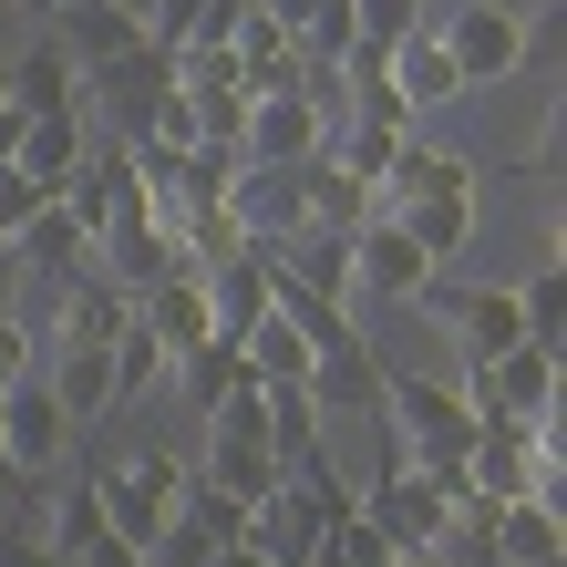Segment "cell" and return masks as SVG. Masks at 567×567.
<instances>
[{
	"label": "cell",
	"mask_w": 567,
	"mask_h": 567,
	"mask_svg": "<svg viewBox=\"0 0 567 567\" xmlns=\"http://www.w3.org/2000/svg\"><path fill=\"white\" fill-rule=\"evenodd\" d=\"M382 433H392V464H454L475 444V403H464L454 382L382 372Z\"/></svg>",
	"instance_id": "cell-1"
},
{
	"label": "cell",
	"mask_w": 567,
	"mask_h": 567,
	"mask_svg": "<svg viewBox=\"0 0 567 567\" xmlns=\"http://www.w3.org/2000/svg\"><path fill=\"white\" fill-rule=\"evenodd\" d=\"M454 392L475 403V423H537V413H557V351H547V341H506V351H475Z\"/></svg>",
	"instance_id": "cell-2"
},
{
	"label": "cell",
	"mask_w": 567,
	"mask_h": 567,
	"mask_svg": "<svg viewBox=\"0 0 567 567\" xmlns=\"http://www.w3.org/2000/svg\"><path fill=\"white\" fill-rule=\"evenodd\" d=\"M165 93H176V62H165L155 42H135V52H114V62H83L73 114H104V124H124V135H145Z\"/></svg>",
	"instance_id": "cell-3"
},
{
	"label": "cell",
	"mask_w": 567,
	"mask_h": 567,
	"mask_svg": "<svg viewBox=\"0 0 567 567\" xmlns=\"http://www.w3.org/2000/svg\"><path fill=\"white\" fill-rule=\"evenodd\" d=\"M186 485H196V475H186L176 454H135V464H114V475H93V495H104V526H114V537H135V547L186 506Z\"/></svg>",
	"instance_id": "cell-4"
},
{
	"label": "cell",
	"mask_w": 567,
	"mask_h": 567,
	"mask_svg": "<svg viewBox=\"0 0 567 567\" xmlns=\"http://www.w3.org/2000/svg\"><path fill=\"white\" fill-rule=\"evenodd\" d=\"M433 42L454 52L464 93H475V83H506L516 62H526V42H537V21H506V11H495V0H454V21L433 31Z\"/></svg>",
	"instance_id": "cell-5"
},
{
	"label": "cell",
	"mask_w": 567,
	"mask_h": 567,
	"mask_svg": "<svg viewBox=\"0 0 567 567\" xmlns=\"http://www.w3.org/2000/svg\"><path fill=\"white\" fill-rule=\"evenodd\" d=\"M320 135H330V114H320L299 83H279V93H248L238 165H310V155H320Z\"/></svg>",
	"instance_id": "cell-6"
},
{
	"label": "cell",
	"mask_w": 567,
	"mask_h": 567,
	"mask_svg": "<svg viewBox=\"0 0 567 567\" xmlns=\"http://www.w3.org/2000/svg\"><path fill=\"white\" fill-rule=\"evenodd\" d=\"M413 310H423V320H444L454 341H464V361H475V351L526 341V330H516V289H464V279H444V269L413 289Z\"/></svg>",
	"instance_id": "cell-7"
},
{
	"label": "cell",
	"mask_w": 567,
	"mask_h": 567,
	"mask_svg": "<svg viewBox=\"0 0 567 567\" xmlns=\"http://www.w3.org/2000/svg\"><path fill=\"white\" fill-rule=\"evenodd\" d=\"M361 516H372L403 557H433V547H444V526H454L444 495H433V475H413V464H382V485L361 495Z\"/></svg>",
	"instance_id": "cell-8"
},
{
	"label": "cell",
	"mask_w": 567,
	"mask_h": 567,
	"mask_svg": "<svg viewBox=\"0 0 567 567\" xmlns=\"http://www.w3.org/2000/svg\"><path fill=\"white\" fill-rule=\"evenodd\" d=\"M62 444H73V423H62V403H52L42 382L0 392V464H11V475H52Z\"/></svg>",
	"instance_id": "cell-9"
},
{
	"label": "cell",
	"mask_w": 567,
	"mask_h": 567,
	"mask_svg": "<svg viewBox=\"0 0 567 567\" xmlns=\"http://www.w3.org/2000/svg\"><path fill=\"white\" fill-rule=\"evenodd\" d=\"M485 567H567V506L506 495V506L485 516Z\"/></svg>",
	"instance_id": "cell-10"
},
{
	"label": "cell",
	"mask_w": 567,
	"mask_h": 567,
	"mask_svg": "<svg viewBox=\"0 0 567 567\" xmlns=\"http://www.w3.org/2000/svg\"><path fill=\"white\" fill-rule=\"evenodd\" d=\"M403 196H475V155H454V145H433L423 124L403 145H392L382 165V186H372V207H403Z\"/></svg>",
	"instance_id": "cell-11"
},
{
	"label": "cell",
	"mask_w": 567,
	"mask_h": 567,
	"mask_svg": "<svg viewBox=\"0 0 567 567\" xmlns=\"http://www.w3.org/2000/svg\"><path fill=\"white\" fill-rule=\"evenodd\" d=\"M423 279H433V258H423V248H413L382 207L351 227V289H372V299H413Z\"/></svg>",
	"instance_id": "cell-12"
},
{
	"label": "cell",
	"mask_w": 567,
	"mask_h": 567,
	"mask_svg": "<svg viewBox=\"0 0 567 567\" xmlns=\"http://www.w3.org/2000/svg\"><path fill=\"white\" fill-rule=\"evenodd\" d=\"M310 392L320 413H382V361H372V341H361V330H341V341L330 351H310Z\"/></svg>",
	"instance_id": "cell-13"
},
{
	"label": "cell",
	"mask_w": 567,
	"mask_h": 567,
	"mask_svg": "<svg viewBox=\"0 0 567 567\" xmlns=\"http://www.w3.org/2000/svg\"><path fill=\"white\" fill-rule=\"evenodd\" d=\"M258 258H269L279 279L320 289V299H351V238L341 227H279V238H258Z\"/></svg>",
	"instance_id": "cell-14"
},
{
	"label": "cell",
	"mask_w": 567,
	"mask_h": 567,
	"mask_svg": "<svg viewBox=\"0 0 567 567\" xmlns=\"http://www.w3.org/2000/svg\"><path fill=\"white\" fill-rule=\"evenodd\" d=\"M382 83L403 93V114H413V124H423L433 104H464V73H454V52L433 42V31H403V42L382 52Z\"/></svg>",
	"instance_id": "cell-15"
},
{
	"label": "cell",
	"mask_w": 567,
	"mask_h": 567,
	"mask_svg": "<svg viewBox=\"0 0 567 567\" xmlns=\"http://www.w3.org/2000/svg\"><path fill=\"white\" fill-rule=\"evenodd\" d=\"M124 330H135V289H114L104 269H73V279H62V330H52V341L104 351V341H124Z\"/></svg>",
	"instance_id": "cell-16"
},
{
	"label": "cell",
	"mask_w": 567,
	"mask_h": 567,
	"mask_svg": "<svg viewBox=\"0 0 567 567\" xmlns=\"http://www.w3.org/2000/svg\"><path fill=\"white\" fill-rule=\"evenodd\" d=\"M217 207L238 217V238H279V227H299V186H289V165H227V186H217Z\"/></svg>",
	"instance_id": "cell-17"
},
{
	"label": "cell",
	"mask_w": 567,
	"mask_h": 567,
	"mask_svg": "<svg viewBox=\"0 0 567 567\" xmlns=\"http://www.w3.org/2000/svg\"><path fill=\"white\" fill-rule=\"evenodd\" d=\"M11 258H21V269H42V279H73V269H93V227L62 207V196H42V207L11 227Z\"/></svg>",
	"instance_id": "cell-18"
},
{
	"label": "cell",
	"mask_w": 567,
	"mask_h": 567,
	"mask_svg": "<svg viewBox=\"0 0 567 567\" xmlns=\"http://www.w3.org/2000/svg\"><path fill=\"white\" fill-rule=\"evenodd\" d=\"M135 320L165 341V361H196V351L217 341V320H207V289H196V279H176V269H165L155 289H135Z\"/></svg>",
	"instance_id": "cell-19"
},
{
	"label": "cell",
	"mask_w": 567,
	"mask_h": 567,
	"mask_svg": "<svg viewBox=\"0 0 567 567\" xmlns=\"http://www.w3.org/2000/svg\"><path fill=\"white\" fill-rule=\"evenodd\" d=\"M196 289H207V320H217V341H238V330L269 310V258L258 248H227L217 269H196Z\"/></svg>",
	"instance_id": "cell-20"
},
{
	"label": "cell",
	"mask_w": 567,
	"mask_h": 567,
	"mask_svg": "<svg viewBox=\"0 0 567 567\" xmlns=\"http://www.w3.org/2000/svg\"><path fill=\"white\" fill-rule=\"evenodd\" d=\"M11 165H21L42 196H62V186L83 176V114H73V104H62V114H31L21 145H11Z\"/></svg>",
	"instance_id": "cell-21"
},
{
	"label": "cell",
	"mask_w": 567,
	"mask_h": 567,
	"mask_svg": "<svg viewBox=\"0 0 567 567\" xmlns=\"http://www.w3.org/2000/svg\"><path fill=\"white\" fill-rule=\"evenodd\" d=\"M227 62H238V83L248 93H279V83H299V42L258 11V0H238V31H227Z\"/></svg>",
	"instance_id": "cell-22"
},
{
	"label": "cell",
	"mask_w": 567,
	"mask_h": 567,
	"mask_svg": "<svg viewBox=\"0 0 567 567\" xmlns=\"http://www.w3.org/2000/svg\"><path fill=\"white\" fill-rule=\"evenodd\" d=\"M42 392L62 403V423H104L114 413V341L104 351H73V341H62L52 372H42Z\"/></svg>",
	"instance_id": "cell-23"
},
{
	"label": "cell",
	"mask_w": 567,
	"mask_h": 567,
	"mask_svg": "<svg viewBox=\"0 0 567 567\" xmlns=\"http://www.w3.org/2000/svg\"><path fill=\"white\" fill-rule=\"evenodd\" d=\"M289 186H299V227H341V238H351V227L372 217V186H361V176H341L330 155L289 165Z\"/></svg>",
	"instance_id": "cell-24"
},
{
	"label": "cell",
	"mask_w": 567,
	"mask_h": 567,
	"mask_svg": "<svg viewBox=\"0 0 567 567\" xmlns=\"http://www.w3.org/2000/svg\"><path fill=\"white\" fill-rule=\"evenodd\" d=\"M0 73H11V114H62V104L83 93V62L62 52V42H31V52H11Z\"/></svg>",
	"instance_id": "cell-25"
},
{
	"label": "cell",
	"mask_w": 567,
	"mask_h": 567,
	"mask_svg": "<svg viewBox=\"0 0 567 567\" xmlns=\"http://www.w3.org/2000/svg\"><path fill=\"white\" fill-rule=\"evenodd\" d=\"M52 21H62L52 42L73 52V62H114V52H135V42H145V21L124 11V0H73V11H52Z\"/></svg>",
	"instance_id": "cell-26"
},
{
	"label": "cell",
	"mask_w": 567,
	"mask_h": 567,
	"mask_svg": "<svg viewBox=\"0 0 567 567\" xmlns=\"http://www.w3.org/2000/svg\"><path fill=\"white\" fill-rule=\"evenodd\" d=\"M392 227H403V238L433 258V269H444V258L464 248V227H475V196H403V207H382Z\"/></svg>",
	"instance_id": "cell-27"
},
{
	"label": "cell",
	"mask_w": 567,
	"mask_h": 567,
	"mask_svg": "<svg viewBox=\"0 0 567 567\" xmlns=\"http://www.w3.org/2000/svg\"><path fill=\"white\" fill-rule=\"evenodd\" d=\"M196 485H207V495H238V506H258V495L279 485V454H269V444H227V433H207V464H196Z\"/></svg>",
	"instance_id": "cell-28"
},
{
	"label": "cell",
	"mask_w": 567,
	"mask_h": 567,
	"mask_svg": "<svg viewBox=\"0 0 567 567\" xmlns=\"http://www.w3.org/2000/svg\"><path fill=\"white\" fill-rule=\"evenodd\" d=\"M165 372H176V361H165V341H155V330L135 320V330L114 341V413H124V403H145V392H155Z\"/></svg>",
	"instance_id": "cell-29"
},
{
	"label": "cell",
	"mask_w": 567,
	"mask_h": 567,
	"mask_svg": "<svg viewBox=\"0 0 567 567\" xmlns=\"http://www.w3.org/2000/svg\"><path fill=\"white\" fill-rule=\"evenodd\" d=\"M516 330H526V341H547V351H557V330H567V269H557V258H547V269H537V279L516 289Z\"/></svg>",
	"instance_id": "cell-30"
},
{
	"label": "cell",
	"mask_w": 567,
	"mask_h": 567,
	"mask_svg": "<svg viewBox=\"0 0 567 567\" xmlns=\"http://www.w3.org/2000/svg\"><path fill=\"white\" fill-rule=\"evenodd\" d=\"M351 11V42H372V52H392L403 31H423V0H341Z\"/></svg>",
	"instance_id": "cell-31"
},
{
	"label": "cell",
	"mask_w": 567,
	"mask_h": 567,
	"mask_svg": "<svg viewBox=\"0 0 567 567\" xmlns=\"http://www.w3.org/2000/svg\"><path fill=\"white\" fill-rule=\"evenodd\" d=\"M93 526H104V495H93V475H83V485H62V495H52V537H42V547H52V557H73Z\"/></svg>",
	"instance_id": "cell-32"
},
{
	"label": "cell",
	"mask_w": 567,
	"mask_h": 567,
	"mask_svg": "<svg viewBox=\"0 0 567 567\" xmlns=\"http://www.w3.org/2000/svg\"><path fill=\"white\" fill-rule=\"evenodd\" d=\"M31 361H42V341L21 330V310H0V392H11V382H31Z\"/></svg>",
	"instance_id": "cell-33"
},
{
	"label": "cell",
	"mask_w": 567,
	"mask_h": 567,
	"mask_svg": "<svg viewBox=\"0 0 567 567\" xmlns=\"http://www.w3.org/2000/svg\"><path fill=\"white\" fill-rule=\"evenodd\" d=\"M62 567H145V547H135V537H114V526H93V537L62 557Z\"/></svg>",
	"instance_id": "cell-34"
},
{
	"label": "cell",
	"mask_w": 567,
	"mask_h": 567,
	"mask_svg": "<svg viewBox=\"0 0 567 567\" xmlns=\"http://www.w3.org/2000/svg\"><path fill=\"white\" fill-rule=\"evenodd\" d=\"M557 155H567V124L547 114V135H537V155H526V165H516V176H537V186H547V176H557Z\"/></svg>",
	"instance_id": "cell-35"
},
{
	"label": "cell",
	"mask_w": 567,
	"mask_h": 567,
	"mask_svg": "<svg viewBox=\"0 0 567 567\" xmlns=\"http://www.w3.org/2000/svg\"><path fill=\"white\" fill-rule=\"evenodd\" d=\"M0 567H62L42 537H11V526H0Z\"/></svg>",
	"instance_id": "cell-36"
},
{
	"label": "cell",
	"mask_w": 567,
	"mask_h": 567,
	"mask_svg": "<svg viewBox=\"0 0 567 567\" xmlns=\"http://www.w3.org/2000/svg\"><path fill=\"white\" fill-rule=\"evenodd\" d=\"M21 279H31V269H21L11 248H0V310H21Z\"/></svg>",
	"instance_id": "cell-37"
},
{
	"label": "cell",
	"mask_w": 567,
	"mask_h": 567,
	"mask_svg": "<svg viewBox=\"0 0 567 567\" xmlns=\"http://www.w3.org/2000/svg\"><path fill=\"white\" fill-rule=\"evenodd\" d=\"M207 567H269V557H258V547H248V537H227V547H217V557H207Z\"/></svg>",
	"instance_id": "cell-38"
},
{
	"label": "cell",
	"mask_w": 567,
	"mask_h": 567,
	"mask_svg": "<svg viewBox=\"0 0 567 567\" xmlns=\"http://www.w3.org/2000/svg\"><path fill=\"white\" fill-rule=\"evenodd\" d=\"M495 11H506V21H547L557 0H495Z\"/></svg>",
	"instance_id": "cell-39"
},
{
	"label": "cell",
	"mask_w": 567,
	"mask_h": 567,
	"mask_svg": "<svg viewBox=\"0 0 567 567\" xmlns=\"http://www.w3.org/2000/svg\"><path fill=\"white\" fill-rule=\"evenodd\" d=\"M382 567H433V557H382Z\"/></svg>",
	"instance_id": "cell-40"
},
{
	"label": "cell",
	"mask_w": 567,
	"mask_h": 567,
	"mask_svg": "<svg viewBox=\"0 0 567 567\" xmlns=\"http://www.w3.org/2000/svg\"><path fill=\"white\" fill-rule=\"evenodd\" d=\"M124 11H135V21H145V11H155V0H124Z\"/></svg>",
	"instance_id": "cell-41"
},
{
	"label": "cell",
	"mask_w": 567,
	"mask_h": 567,
	"mask_svg": "<svg viewBox=\"0 0 567 567\" xmlns=\"http://www.w3.org/2000/svg\"><path fill=\"white\" fill-rule=\"evenodd\" d=\"M42 11H73V0H42Z\"/></svg>",
	"instance_id": "cell-42"
},
{
	"label": "cell",
	"mask_w": 567,
	"mask_h": 567,
	"mask_svg": "<svg viewBox=\"0 0 567 567\" xmlns=\"http://www.w3.org/2000/svg\"><path fill=\"white\" fill-rule=\"evenodd\" d=\"M0 104H11V73H0Z\"/></svg>",
	"instance_id": "cell-43"
}]
</instances>
